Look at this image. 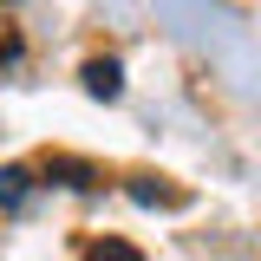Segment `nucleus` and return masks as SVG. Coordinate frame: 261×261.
Here are the masks:
<instances>
[{"instance_id":"f257e3e1","label":"nucleus","mask_w":261,"mask_h":261,"mask_svg":"<svg viewBox=\"0 0 261 261\" xmlns=\"http://www.w3.org/2000/svg\"><path fill=\"white\" fill-rule=\"evenodd\" d=\"M85 92L105 98V105L124 98V65H118V59H85Z\"/></svg>"},{"instance_id":"f03ea898","label":"nucleus","mask_w":261,"mask_h":261,"mask_svg":"<svg viewBox=\"0 0 261 261\" xmlns=\"http://www.w3.org/2000/svg\"><path fill=\"white\" fill-rule=\"evenodd\" d=\"M46 176L65 183V190H92V183H98V170H92L85 157H46Z\"/></svg>"},{"instance_id":"39448f33","label":"nucleus","mask_w":261,"mask_h":261,"mask_svg":"<svg viewBox=\"0 0 261 261\" xmlns=\"http://www.w3.org/2000/svg\"><path fill=\"white\" fill-rule=\"evenodd\" d=\"M20 196H27V170H13V163H7V170H0V202L13 209Z\"/></svg>"},{"instance_id":"7ed1b4c3","label":"nucleus","mask_w":261,"mask_h":261,"mask_svg":"<svg viewBox=\"0 0 261 261\" xmlns=\"http://www.w3.org/2000/svg\"><path fill=\"white\" fill-rule=\"evenodd\" d=\"M130 202H144V209H183L190 196H183V190H163V183H150V176H137V183H130Z\"/></svg>"},{"instance_id":"20e7f679","label":"nucleus","mask_w":261,"mask_h":261,"mask_svg":"<svg viewBox=\"0 0 261 261\" xmlns=\"http://www.w3.org/2000/svg\"><path fill=\"white\" fill-rule=\"evenodd\" d=\"M85 261H144V255L130 248L124 235H105V242H92V248H85Z\"/></svg>"}]
</instances>
